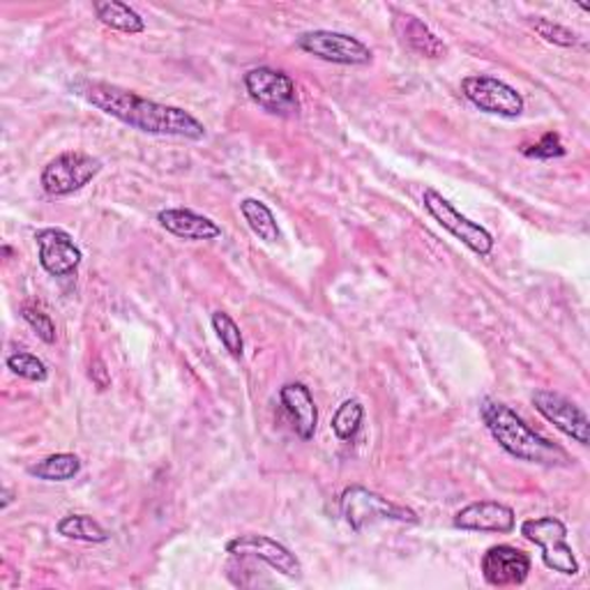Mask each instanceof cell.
<instances>
[{
	"label": "cell",
	"mask_w": 590,
	"mask_h": 590,
	"mask_svg": "<svg viewBox=\"0 0 590 590\" xmlns=\"http://www.w3.org/2000/svg\"><path fill=\"white\" fill-rule=\"evenodd\" d=\"M212 328L217 332V337H220L222 347L233 356V358H242V351H244V341H242V332L238 328V323L231 319V314L227 312H214L212 314Z\"/></svg>",
	"instance_id": "obj_23"
},
{
	"label": "cell",
	"mask_w": 590,
	"mask_h": 590,
	"mask_svg": "<svg viewBox=\"0 0 590 590\" xmlns=\"http://www.w3.org/2000/svg\"><path fill=\"white\" fill-rule=\"evenodd\" d=\"M364 420V407L358 399H347L337 413L332 416V431L339 441H353L358 437V431L362 429Z\"/></svg>",
	"instance_id": "obj_22"
},
{
	"label": "cell",
	"mask_w": 590,
	"mask_h": 590,
	"mask_svg": "<svg viewBox=\"0 0 590 590\" xmlns=\"http://www.w3.org/2000/svg\"><path fill=\"white\" fill-rule=\"evenodd\" d=\"M158 222L162 229H167L171 236L182 238V240H214L222 236V227L212 222L210 217L199 214L188 208H167L158 214Z\"/></svg>",
	"instance_id": "obj_17"
},
{
	"label": "cell",
	"mask_w": 590,
	"mask_h": 590,
	"mask_svg": "<svg viewBox=\"0 0 590 590\" xmlns=\"http://www.w3.org/2000/svg\"><path fill=\"white\" fill-rule=\"evenodd\" d=\"M81 473V459L72 452L51 454L33 466H28V476L44 482H68Z\"/></svg>",
	"instance_id": "obj_19"
},
{
	"label": "cell",
	"mask_w": 590,
	"mask_h": 590,
	"mask_svg": "<svg viewBox=\"0 0 590 590\" xmlns=\"http://www.w3.org/2000/svg\"><path fill=\"white\" fill-rule=\"evenodd\" d=\"M531 401H533L536 411L544 420H549L558 431H563L568 439L577 441L579 446L590 443L588 416L581 407H577L572 399H568L561 392H553V390H536Z\"/></svg>",
	"instance_id": "obj_10"
},
{
	"label": "cell",
	"mask_w": 590,
	"mask_h": 590,
	"mask_svg": "<svg viewBox=\"0 0 590 590\" xmlns=\"http://www.w3.org/2000/svg\"><path fill=\"white\" fill-rule=\"evenodd\" d=\"M21 317H23V321L30 328H33V332L44 341V344H53V341H56V326H53L51 317L44 314L40 307L23 304L21 307Z\"/></svg>",
	"instance_id": "obj_26"
},
{
	"label": "cell",
	"mask_w": 590,
	"mask_h": 590,
	"mask_svg": "<svg viewBox=\"0 0 590 590\" xmlns=\"http://www.w3.org/2000/svg\"><path fill=\"white\" fill-rule=\"evenodd\" d=\"M227 551L240 558H259V561L268 563L272 570H277L279 574H284L289 579L302 577V566L296 558V553L282 542H277L268 536H257V533L238 536L227 544Z\"/></svg>",
	"instance_id": "obj_11"
},
{
	"label": "cell",
	"mask_w": 590,
	"mask_h": 590,
	"mask_svg": "<svg viewBox=\"0 0 590 590\" xmlns=\"http://www.w3.org/2000/svg\"><path fill=\"white\" fill-rule=\"evenodd\" d=\"M304 53L326 60L334 66H369L374 60L371 49L353 36L334 33V30H309L296 40Z\"/></svg>",
	"instance_id": "obj_7"
},
{
	"label": "cell",
	"mask_w": 590,
	"mask_h": 590,
	"mask_svg": "<svg viewBox=\"0 0 590 590\" xmlns=\"http://www.w3.org/2000/svg\"><path fill=\"white\" fill-rule=\"evenodd\" d=\"M422 203L433 220H437L448 233H452L459 242L469 247L473 254L489 257L493 252V236L484 227L471 222L469 217L461 214L443 194L427 188L422 194Z\"/></svg>",
	"instance_id": "obj_6"
},
{
	"label": "cell",
	"mask_w": 590,
	"mask_h": 590,
	"mask_svg": "<svg viewBox=\"0 0 590 590\" xmlns=\"http://www.w3.org/2000/svg\"><path fill=\"white\" fill-rule=\"evenodd\" d=\"M480 416L493 441L499 443L510 457L526 463H542V466H558L570 461L566 450L540 437L538 431L528 427L510 407H506L503 401L484 399L480 407Z\"/></svg>",
	"instance_id": "obj_2"
},
{
	"label": "cell",
	"mask_w": 590,
	"mask_h": 590,
	"mask_svg": "<svg viewBox=\"0 0 590 590\" xmlns=\"http://www.w3.org/2000/svg\"><path fill=\"white\" fill-rule=\"evenodd\" d=\"M8 369L12 371V374L26 379V381H36V383H42L49 379V369L47 364L33 356V353H12L8 356Z\"/></svg>",
	"instance_id": "obj_24"
},
{
	"label": "cell",
	"mask_w": 590,
	"mask_h": 590,
	"mask_svg": "<svg viewBox=\"0 0 590 590\" xmlns=\"http://www.w3.org/2000/svg\"><path fill=\"white\" fill-rule=\"evenodd\" d=\"M92 10H96L98 19L111 28L118 30V33H128V36H139L146 30V21L137 10H132L128 3H118V0H98L92 3Z\"/></svg>",
	"instance_id": "obj_18"
},
{
	"label": "cell",
	"mask_w": 590,
	"mask_h": 590,
	"mask_svg": "<svg viewBox=\"0 0 590 590\" xmlns=\"http://www.w3.org/2000/svg\"><path fill=\"white\" fill-rule=\"evenodd\" d=\"M279 401L293 420V429L302 441H312L319 427V411L312 392L304 383H287L279 390Z\"/></svg>",
	"instance_id": "obj_16"
},
{
	"label": "cell",
	"mask_w": 590,
	"mask_h": 590,
	"mask_svg": "<svg viewBox=\"0 0 590 590\" xmlns=\"http://www.w3.org/2000/svg\"><path fill=\"white\" fill-rule=\"evenodd\" d=\"M461 92H463V98L469 100L473 107H478L480 111L491 113V116L519 118L523 113V107H526L521 92H517V88H512L510 83H506L501 79L484 77V74L466 77L461 81Z\"/></svg>",
	"instance_id": "obj_8"
},
{
	"label": "cell",
	"mask_w": 590,
	"mask_h": 590,
	"mask_svg": "<svg viewBox=\"0 0 590 590\" xmlns=\"http://www.w3.org/2000/svg\"><path fill=\"white\" fill-rule=\"evenodd\" d=\"M244 88L250 98L270 113H296L298 111V90L296 81L272 68H257L244 74Z\"/></svg>",
	"instance_id": "obj_9"
},
{
	"label": "cell",
	"mask_w": 590,
	"mask_h": 590,
	"mask_svg": "<svg viewBox=\"0 0 590 590\" xmlns=\"http://www.w3.org/2000/svg\"><path fill=\"white\" fill-rule=\"evenodd\" d=\"M341 517L353 528L356 533H362L367 526H374L379 521H397V523H418V514L411 508L397 506L381 493L369 491L364 487H347L341 493Z\"/></svg>",
	"instance_id": "obj_3"
},
{
	"label": "cell",
	"mask_w": 590,
	"mask_h": 590,
	"mask_svg": "<svg viewBox=\"0 0 590 590\" xmlns=\"http://www.w3.org/2000/svg\"><path fill=\"white\" fill-rule=\"evenodd\" d=\"M568 150L556 132H547L538 143L533 146H526L523 154L526 158H536V160H556V158H563Z\"/></svg>",
	"instance_id": "obj_27"
},
{
	"label": "cell",
	"mask_w": 590,
	"mask_h": 590,
	"mask_svg": "<svg viewBox=\"0 0 590 590\" xmlns=\"http://www.w3.org/2000/svg\"><path fill=\"white\" fill-rule=\"evenodd\" d=\"M12 496H14V493H12V489H3V510H6V508L12 503Z\"/></svg>",
	"instance_id": "obj_29"
},
{
	"label": "cell",
	"mask_w": 590,
	"mask_h": 590,
	"mask_svg": "<svg viewBox=\"0 0 590 590\" xmlns=\"http://www.w3.org/2000/svg\"><path fill=\"white\" fill-rule=\"evenodd\" d=\"M480 566L489 586H521L528 579V572H531V556L510 544H496L487 549Z\"/></svg>",
	"instance_id": "obj_13"
},
{
	"label": "cell",
	"mask_w": 590,
	"mask_h": 590,
	"mask_svg": "<svg viewBox=\"0 0 590 590\" xmlns=\"http://www.w3.org/2000/svg\"><path fill=\"white\" fill-rule=\"evenodd\" d=\"M58 536H63L68 540H79V542H90V544H104L109 542V531L88 514H68L58 521Z\"/></svg>",
	"instance_id": "obj_20"
},
{
	"label": "cell",
	"mask_w": 590,
	"mask_h": 590,
	"mask_svg": "<svg viewBox=\"0 0 590 590\" xmlns=\"http://www.w3.org/2000/svg\"><path fill=\"white\" fill-rule=\"evenodd\" d=\"M392 28H394L399 42L422 58L437 60V58H443L448 53V47L443 44V40L433 33V30L424 21H420L418 17H413L409 12H394Z\"/></svg>",
	"instance_id": "obj_15"
},
{
	"label": "cell",
	"mask_w": 590,
	"mask_h": 590,
	"mask_svg": "<svg viewBox=\"0 0 590 590\" xmlns=\"http://www.w3.org/2000/svg\"><path fill=\"white\" fill-rule=\"evenodd\" d=\"M72 90L74 96L132 130L158 137H180L190 141L206 139L203 122L180 107L146 100L132 90L104 81H77Z\"/></svg>",
	"instance_id": "obj_1"
},
{
	"label": "cell",
	"mask_w": 590,
	"mask_h": 590,
	"mask_svg": "<svg viewBox=\"0 0 590 590\" xmlns=\"http://www.w3.org/2000/svg\"><path fill=\"white\" fill-rule=\"evenodd\" d=\"M100 171L102 162L92 154L79 150L60 152L42 171V190L49 197H70L83 190L92 178H98Z\"/></svg>",
	"instance_id": "obj_5"
},
{
	"label": "cell",
	"mask_w": 590,
	"mask_h": 590,
	"mask_svg": "<svg viewBox=\"0 0 590 590\" xmlns=\"http://www.w3.org/2000/svg\"><path fill=\"white\" fill-rule=\"evenodd\" d=\"M521 536L542 549V561L549 570L577 577L579 574V561L568 544V528L561 519L556 517H540L528 519L521 523Z\"/></svg>",
	"instance_id": "obj_4"
},
{
	"label": "cell",
	"mask_w": 590,
	"mask_h": 590,
	"mask_svg": "<svg viewBox=\"0 0 590 590\" xmlns=\"http://www.w3.org/2000/svg\"><path fill=\"white\" fill-rule=\"evenodd\" d=\"M38 257L40 266L51 277H68L74 274L81 266V250L77 247L74 238L63 229H40L36 233Z\"/></svg>",
	"instance_id": "obj_12"
},
{
	"label": "cell",
	"mask_w": 590,
	"mask_h": 590,
	"mask_svg": "<svg viewBox=\"0 0 590 590\" xmlns=\"http://www.w3.org/2000/svg\"><path fill=\"white\" fill-rule=\"evenodd\" d=\"M452 523L459 531L508 536L514 531V510L499 501H478L461 508Z\"/></svg>",
	"instance_id": "obj_14"
},
{
	"label": "cell",
	"mask_w": 590,
	"mask_h": 590,
	"mask_svg": "<svg viewBox=\"0 0 590 590\" xmlns=\"http://www.w3.org/2000/svg\"><path fill=\"white\" fill-rule=\"evenodd\" d=\"M240 212L244 217L247 227L252 229L254 236H259L263 242H277L282 238V231H279V224L274 220L272 210L259 201V199H242L240 201Z\"/></svg>",
	"instance_id": "obj_21"
},
{
	"label": "cell",
	"mask_w": 590,
	"mask_h": 590,
	"mask_svg": "<svg viewBox=\"0 0 590 590\" xmlns=\"http://www.w3.org/2000/svg\"><path fill=\"white\" fill-rule=\"evenodd\" d=\"M531 28L536 30V33L547 40L549 44H556V47H563V49H570V47H577L579 44V38L577 33H572L570 28L556 23V21H549V19H542V17H533L531 19Z\"/></svg>",
	"instance_id": "obj_25"
},
{
	"label": "cell",
	"mask_w": 590,
	"mask_h": 590,
	"mask_svg": "<svg viewBox=\"0 0 590 590\" xmlns=\"http://www.w3.org/2000/svg\"><path fill=\"white\" fill-rule=\"evenodd\" d=\"M88 377L90 381L98 386V390H107L111 386V374H109V369L104 364L102 358H96L90 362V369H88Z\"/></svg>",
	"instance_id": "obj_28"
}]
</instances>
